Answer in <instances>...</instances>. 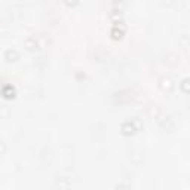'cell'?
Masks as SVG:
<instances>
[{
	"mask_svg": "<svg viewBox=\"0 0 190 190\" xmlns=\"http://www.w3.org/2000/svg\"><path fill=\"white\" fill-rule=\"evenodd\" d=\"M6 56H12V58H17L18 54L15 52V50H8V52H6Z\"/></svg>",
	"mask_w": 190,
	"mask_h": 190,
	"instance_id": "6da1fadb",
	"label": "cell"
}]
</instances>
